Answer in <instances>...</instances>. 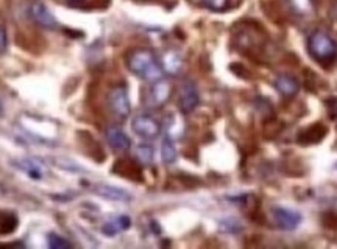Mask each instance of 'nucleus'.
Segmentation results:
<instances>
[{"label":"nucleus","instance_id":"21","mask_svg":"<svg viewBox=\"0 0 337 249\" xmlns=\"http://www.w3.org/2000/svg\"><path fill=\"white\" fill-rule=\"evenodd\" d=\"M49 246L50 247H53V249H63V247H70L72 244H70V241H67L66 238H63V237H58V235H55V234H52L50 237H49Z\"/></svg>","mask_w":337,"mask_h":249},{"label":"nucleus","instance_id":"3","mask_svg":"<svg viewBox=\"0 0 337 249\" xmlns=\"http://www.w3.org/2000/svg\"><path fill=\"white\" fill-rule=\"evenodd\" d=\"M200 103V94L199 88L192 79H184L180 86V95H178V106L181 112L189 114L192 112Z\"/></svg>","mask_w":337,"mask_h":249},{"label":"nucleus","instance_id":"13","mask_svg":"<svg viewBox=\"0 0 337 249\" xmlns=\"http://www.w3.org/2000/svg\"><path fill=\"white\" fill-rule=\"evenodd\" d=\"M326 134V128L323 125L317 123V125H312L308 130H305L303 133H300L298 136V142L303 143V145H309V143H317L320 142Z\"/></svg>","mask_w":337,"mask_h":249},{"label":"nucleus","instance_id":"9","mask_svg":"<svg viewBox=\"0 0 337 249\" xmlns=\"http://www.w3.org/2000/svg\"><path fill=\"white\" fill-rule=\"evenodd\" d=\"M30 16H31V19H33L37 25H41V27H44V28L53 30V28L58 27V22H56V19L53 17V14H52V13L49 11V8L44 7L43 4H33V5L30 7Z\"/></svg>","mask_w":337,"mask_h":249},{"label":"nucleus","instance_id":"1","mask_svg":"<svg viewBox=\"0 0 337 249\" xmlns=\"http://www.w3.org/2000/svg\"><path fill=\"white\" fill-rule=\"evenodd\" d=\"M127 66L134 75L145 81L155 82L163 78V66L160 64L156 55L148 49L131 50L127 56Z\"/></svg>","mask_w":337,"mask_h":249},{"label":"nucleus","instance_id":"4","mask_svg":"<svg viewBox=\"0 0 337 249\" xmlns=\"http://www.w3.org/2000/svg\"><path fill=\"white\" fill-rule=\"evenodd\" d=\"M108 103H109V108H111L112 114H114L116 117H119V118H127L131 112L128 92L124 86H114L109 91Z\"/></svg>","mask_w":337,"mask_h":249},{"label":"nucleus","instance_id":"11","mask_svg":"<svg viewBox=\"0 0 337 249\" xmlns=\"http://www.w3.org/2000/svg\"><path fill=\"white\" fill-rule=\"evenodd\" d=\"M275 89L286 98H292L298 94L300 91V82L296 78H293L292 75H278L275 79Z\"/></svg>","mask_w":337,"mask_h":249},{"label":"nucleus","instance_id":"7","mask_svg":"<svg viewBox=\"0 0 337 249\" xmlns=\"http://www.w3.org/2000/svg\"><path fill=\"white\" fill-rule=\"evenodd\" d=\"M13 165L17 167L19 170H22L24 173H27L31 179H36V181H39L49 175L47 163H44L41 159H36V157L19 159V160H14Z\"/></svg>","mask_w":337,"mask_h":249},{"label":"nucleus","instance_id":"6","mask_svg":"<svg viewBox=\"0 0 337 249\" xmlns=\"http://www.w3.org/2000/svg\"><path fill=\"white\" fill-rule=\"evenodd\" d=\"M172 95V85L169 79L160 78L158 81H155L152 88H150L148 97H147V103L152 108H161L164 106L169 98Z\"/></svg>","mask_w":337,"mask_h":249},{"label":"nucleus","instance_id":"10","mask_svg":"<svg viewBox=\"0 0 337 249\" xmlns=\"http://www.w3.org/2000/svg\"><path fill=\"white\" fill-rule=\"evenodd\" d=\"M105 137H106L108 143L112 148H116L119 151H125V150H128L131 147L130 137L119 127H108L106 131H105Z\"/></svg>","mask_w":337,"mask_h":249},{"label":"nucleus","instance_id":"26","mask_svg":"<svg viewBox=\"0 0 337 249\" xmlns=\"http://www.w3.org/2000/svg\"><path fill=\"white\" fill-rule=\"evenodd\" d=\"M2 112H4V106H2V103H0V115H2Z\"/></svg>","mask_w":337,"mask_h":249},{"label":"nucleus","instance_id":"22","mask_svg":"<svg viewBox=\"0 0 337 249\" xmlns=\"http://www.w3.org/2000/svg\"><path fill=\"white\" fill-rule=\"evenodd\" d=\"M202 2L214 11H223L228 5V0H202Z\"/></svg>","mask_w":337,"mask_h":249},{"label":"nucleus","instance_id":"16","mask_svg":"<svg viewBox=\"0 0 337 249\" xmlns=\"http://www.w3.org/2000/svg\"><path fill=\"white\" fill-rule=\"evenodd\" d=\"M161 66H163V69L167 73H176V72H180V69L183 66V59H181V56L176 52L170 50V52L164 53Z\"/></svg>","mask_w":337,"mask_h":249},{"label":"nucleus","instance_id":"20","mask_svg":"<svg viewBox=\"0 0 337 249\" xmlns=\"http://www.w3.org/2000/svg\"><path fill=\"white\" fill-rule=\"evenodd\" d=\"M136 157L141 163H152L153 162V157H155V151H153V147H150L147 143H142V145H137L136 148Z\"/></svg>","mask_w":337,"mask_h":249},{"label":"nucleus","instance_id":"8","mask_svg":"<svg viewBox=\"0 0 337 249\" xmlns=\"http://www.w3.org/2000/svg\"><path fill=\"white\" fill-rule=\"evenodd\" d=\"M273 218H275L276 224L284 231L295 229L300 224V221H302V215L293 209H287V207H275Z\"/></svg>","mask_w":337,"mask_h":249},{"label":"nucleus","instance_id":"14","mask_svg":"<svg viewBox=\"0 0 337 249\" xmlns=\"http://www.w3.org/2000/svg\"><path fill=\"white\" fill-rule=\"evenodd\" d=\"M112 170L116 173H121V176H128L131 179H141V170L131 160H119Z\"/></svg>","mask_w":337,"mask_h":249},{"label":"nucleus","instance_id":"23","mask_svg":"<svg viewBox=\"0 0 337 249\" xmlns=\"http://www.w3.org/2000/svg\"><path fill=\"white\" fill-rule=\"evenodd\" d=\"M220 229L222 231H227V232H237L242 227H241V223L236 221V220H225V221L220 223Z\"/></svg>","mask_w":337,"mask_h":249},{"label":"nucleus","instance_id":"17","mask_svg":"<svg viewBox=\"0 0 337 249\" xmlns=\"http://www.w3.org/2000/svg\"><path fill=\"white\" fill-rule=\"evenodd\" d=\"M166 130H167V137L170 139H178L184 133V123L178 115H169L166 120Z\"/></svg>","mask_w":337,"mask_h":249},{"label":"nucleus","instance_id":"12","mask_svg":"<svg viewBox=\"0 0 337 249\" xmlns=\"http://www.w3.org/2000/svg\"><path fill=\"white\" fill-rule=\"evenodd\" d=\"M94 192L98 195V196H103L106 199H111V201H131V195L127 192V190H122L119 187H114V185H97L94 189Z\"/></svg>","mask_w":337,"mask_h":249},{"label":"nucleus","instance_id":"5","mask_svg":"<svg viewBox=\"0 0 337 249\" xmlns=\"http://www.w3.org/2000/svg\"><path fill=\"white\" fill-rule=\"evenodd\" d=\"M131 128L134 134L141 136L142 139H156L161 133L160 121L147 114L136 115L131 121Z\"/></svg>","mask_w":337,"mask_h":249},{"label":"nucleus","instance_id":"24","mask_svg":"<svg viewBox=\"0 0 337 249\" xmlns=\"http://www.w3.org/2000/svg\"><path fill=\"white\" fill-rule=\"evenodd\" d=\"M8 46V37H7V31L4 27H0V53H4L7 50Z\"/></svg>","mask_w":337,"mask_h":249},{"label":"nucleus","instance_id":"15","mask_svg":"<svg viewBox=\"0 0 337 249\" xmlns=\"http://www.w3.org/2000/svg\"><path fill=\"white\" fill-rule=\"evenodd\" d=\"M130 224H131V220H130L128 217H117V218H114V220L108 221V223L103 226L102 231H103V234H106V235H116V234H119V232L128 229Z\"/></svg>","mask_w":337,"mask_h":249},{"label":"nucleus","instance_id":"2","mask_svg":"<svg viewBox=\"0 0 337 249\" xmlns=\"http://www.w3.org/2000/svg\"><path fill=\"white\" fill-rule=\"evenodd\" d=\"M308 50L311 56L319 63H329L337 55V46L334 39L325 31H314L308 40Z\"/></svg>","mask_w":337,"mask_h":249},{"label":"nucleus","instance_id":"19","mask_svg":"<svg viewBox=\"0 0 337 249\" xmlns=\"http://www.w3.org/2000/svg\"><path fill=\"white\" fill-rule=\"evenodd\" d=\"M161 157L166 165H172L176 160V148L170 137H166L161 143Z\"/></svg>","mask_w":337,"mask_h":249},{"label":"nucleus","instance_id":"25","mask_svg":"<svg viewBox=\"0 0 337 249\" xmlns=\"http://www.w3.org/2000/svg\"><path fill=\"white\" fill-rule=\"evenodd\" d=\"M335 106L332 108V106H329V111H331V114H332V117H337V98H332L331 100Z\"/></svg>","mask_w":337,"mask_h":249},{"label":"nucleus","instance_id":"18","mask_svg":"<svg viewBox=\"0 0 337 249\" xmlns=\"http://www.w3.org/2000/svg\"><path fill=\"white\" fill-rule=\"evenodd\" d=\"M289 5L298 16H308L314 13V0H289Z\"/></svg>","mask_w":337,"mask_h":249}]
</instances>
